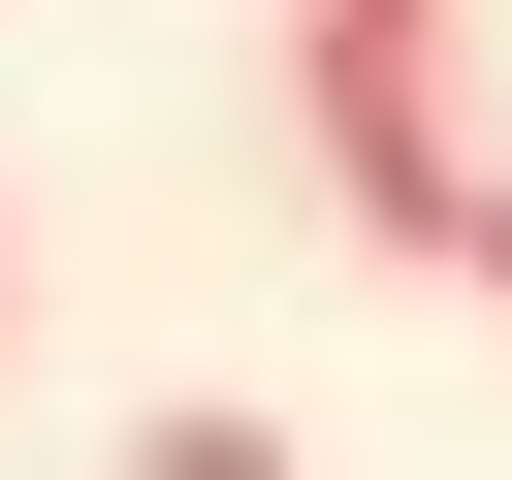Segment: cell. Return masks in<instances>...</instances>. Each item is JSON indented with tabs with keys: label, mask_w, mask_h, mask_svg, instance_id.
<instances>
[{
	"label": "cell",
	"mask_w": 512,
	"mask_h": 480,
	"mask_svg": "<svg viewBox=\"0 0 512 480\" xmlns=\"http://www.w3.org/2000/svg\"><path fill=\"white\" fill-rule=\"evenodd\" d=\"M256 96H288V160H320V224H352V256H416V288L480 256V192H512V160L448 128V96H480V64H448V0H288V64H256Z\"/></svg>",
	"instance_id": "obj_1"
},
{
	"label": "cell",
	"mask_w": 512,
	"mask_h": 480,
	"mask_svg": "<svg viewBox=\"0 0 512 480\" xmlns=\"http://www.w3.org/2000/svg\"><path fill=\"white\" fill-rule=\"evenodd\" d=\"M128 480H288V416H256V384H160V416H128Z\"/></svg>",
	"instance_id": "obj_2"
},
{
	"label": "cell",
	"mask_w": 512,
	"mask_h": 480,
	"mask_svg": "<svg viewBox=\"0 0 512 480\" xmlns=\"http://www.w3.org/2000/svg\"><path fill=\"white\" fill-rule=\"evenodd\" d=\"M448 288H512V192H480V256H448Z\"/></svg>",
	"instance_id": "obj_3"
},
{
	"label": "cell",
	"mask_w": 512,
	"mask_h": 480,
	"mask_svg": "<svg viewBox=\"0 0 512 480\" xmlns=\"http://www.w3.org/2000/svg\"><path fill=\"white\" fill-rule=\"evenodd\" d=\"M0 320H32V224H0Z\"/></svg>",
	"instance_id": "obj_4"
}]
</instances>
